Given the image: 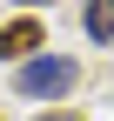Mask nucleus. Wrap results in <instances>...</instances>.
I'll return each mask as SVG.
<instances>
[{"label": "nucleus", "mask_w": 114, "mask_h": 121, "mask_svg": "<svg viewBox=\"0 0 114 121\" xmlns=\"http://www.w3.org/2000/svg\"><path fill=\"white\" fill-rule=\"evenodd\" d=\"M74 81H81V60L74 54H27L20 67H13V94L20 101H67L74 94Z\"/></svg>", "instance_id": "f257e3e1"}, {"label": "nucleus", "mask_w": 114, "mask_h": 121, "mask_svg": "<svg viewBox=\"0 0 114 121\" xmlns=\"http://www.w3.org/2000/svg\"><path fill=\"white\" fill-rule=\"evenodd\" d=\"M34 47H47L40 20H13V27H0V60H27Z\"/></svg>", "instance_id": "f03ea898"}, {"label": "nucleus", "mask_w": 114, "mask_h": 121, "mask_svg": "<svg viewBox=\"0 0 114 121\" xmlns=\"http://www.w3.org/2000/svg\"><path fill=\"white\" fill-rule=\"evenodd\" d=\"M81 27L94 47H114V0H81Z\"/></svg>", "instance_id": "7ed1b4c3"}, {"label": "nucleus", "mask_w": 114, "mask_h": 121, "mask_svg": "<svg viewBox=\"0 0 114 121\" xmlns=\"http://www.w3.org/2000/svg\"><path fill=\"white\" fill-rule=\"evenodd\" d=\"M40 121H74V114H40Z\"/></svg>", "instance_id": "20e7f679"}, {"label": "nucleus", "mask_w": 114, "mask_h": 121, "mask_svg": "<svg viewBox=\"0 0 114 121\" xmlns=\"http://www.w3.org/2000/svg\"><path fill=\"white\" fill-rule=\"evenodd\" d=\"M20 7H47V0H20Z\"/></svg>", "instance_id": "39448f33"}]
</instances>
